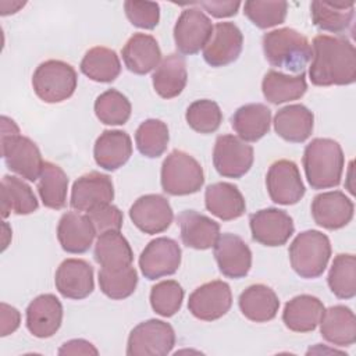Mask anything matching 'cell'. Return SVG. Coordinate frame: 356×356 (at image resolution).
Listing matches in <instances>:
<instances>
[{
    "instance_id": "obj_1",
    "label": "cell",
    "mask_w": 356,
    "mask_h": 356,
    "mask_svg": "<svg viewBox=\"0 0 356 356\" xmlns=\"http://www.w3.org/2000/svg\"><path fill=\"white\" fill-rule=\"evenodd\" d=\"M309 76L316 86L350 85L356 81V50L345 36L317 35L313 39Z\"/></svg>"
},
{
    "instance_id": "obj_2",
    "label": "cell",
    "mask_w": 356,
    "mask_h": 356,
    "mask_svg": "<svg viewBox=\"0 0 356 356\" xmlns=\"http://www.w3.org/2000/svg\"><path fill=\"white\" fill-rule=\"evenodd\" d=\"M305 174L313 189H328L341 182L345 156L341 145L330 138H314L302 157Z\"/></svg>"
},
{
    "instance_id": "obj_3",
    "label": "cell",
    "mask_w": 356,
    "mask_h": 356,
    "mask_svg": "<svg viewBox=\"0 0 356 356\" xmlns=\"http://www.w3.org/2000/svg\"><path fill=\"white\" fill-rule=\"evenodd\" d=\"M1 156L7 168L21 178L38 181L43 170V159L33 140L19 134L18 125L8 117H1Z\"/></svg>"
},
{
    "instance_id": "obj_4",
    "label": "cell",
    "mask_w": 356,
    "mask_h": 356,
    "mask_svg": "<svg viewBox=\"0 0 356 356\" xmlns=\"http://www.w3.org/2000/svg\"><path fill=\"white\" fill-rule=\"evenodd\" d=\"M263 51L273 67L295 74L305 72L312 58V46L307 38L292 28H280L264 33Z\"/></svg>"
},
{
    "instance_id": "obj_5",
    "label": "cell",
    "mask_w": 356,
    "mask_h": 356,
    "mask_svg": "<svg viewBox=\"0 0 356 356\" xmlns=\"http://www.w3.org/2000/svg\"><path fill=\"white\" fill-rule=\"evenodd\" d=\"M289 261L293 271L302 278L320 277L331 257V243L325 234L307 229L295 236L289 245Z\"/></svg>"
},
{
    "instance_id": "obj_6",
    "label": "cell",
    "mask_w": 356,
    "mask_h": 356,
    "mask_svg": "<svg viewBox=\"0 0 356 356\" xmlns=\"http://www.w3.org/2000/svg\"><path fill=\"white\" fill-rule=\"evenodd\" d=\"M161 188L172 196L192 195L204 184V172L199 161L184 150H172L161 164Z\"/></svg>"
},
{
    "instance_id": "obj_7",
    "label": "cell",
    "mask_w": 356,
    "mask_h": 356,
    "mask_svg": "<svg viewBox=\"0 0 356 356\" xmlns=\"http://www.w3.org/2000/svg\"><path fill=\"white\" fill-rule=\"evenodd\" d=\"M78 83L74 67L61 60H47L39 64L32 75V88L44 103H61L70 99Z\"/></svg>"
},
{
    "instance_id": "obj_8",
    "label": "cell",
    "mask_w": 356,
    "mask_h": 356,
    "mask_svg": "<svg viewBox=\"0 0 356 356\" xmlns=\"http://www.w3.org/2000/svg\"><path fill=\"white\" fill-rule=\"evenodd\" d=\"M175 345L174 328L157 318L139 323L129 332L127 342L128 356H165Z\"/></svg>"
},
{
    "instance_id": "obj_9",
    "label": "cell",
    "mask_w": 356,
    "mask_h": 356,
    "mask_svg": "<svg viewBox=\"0 0 356 356\" xmlns=\"http://www.w3.org/2000/svg\"><path fill=\"white\" fill-rule=\"evenodd\" d=\"M253 147L238 136L220 135L213 149V164L217 172L225 178L243 177L253 164Z\"/></svg>"
},
{
    "instance_id": "obj_10",
    "label": "cell",
    "mask_w": 356,
    "mask_h": 356,
    "mask_svg": "<svg viewBox=\"0 0 356 356\" xmlns=\"http://www.w3.org/2000/svg\"><path fill=\"white\" fill-rule=\"evenodd\" d=\"M266 186L270 199L282 206L298 203L306 192L298 165L292 160L274 161L266 175Z\"/></svg>"
},
{
    "instance_id": "obj_11",
    "label": "cell",
    "mask_w": 356,
    "mask_h": 356,
    "mask_svg": "<svg viewBox=\"0 0 356 356\" xmlns=\"http://www.w3.org/2000/svg\"><path fill=\"white\" fill-rule=\"evenodd\" d=\"M253 241L264 246H282L295 232L292 217L281 209L267 207L249 217Z\"/></svg>"
},
{
    "instance_id": "obj_12",
    "label": "cell",
    "mask_w": 356,
    "mask_h": 356,
    "mask_svg": "<svg viewBox=\"0 0 356 356\" xmlns=\"http://www.w3.org/2000/svg\"><path fill=\"white\" fill-rule=\"evenodd\" d=\"M181 248L177 241L160 236L150 241L139 256V267L145 278L157 280L172 275L181 266Z\"/></svg>"
},
{
    "instance_id": "obj_13",
    "label": "cell",
    "mask_w": 356,
    "mask_h": 356,
    "mask_svg": "<svg viewBox=\"0 0 356 356\" xmlns=\"http://www.w3.org/2000/svg\"><path fill=\"white\" fill-rule=\"evenodd\" d=\"M232 292L225 281L214 280L197 286L188 300L189 312L199 320L214 321L231 309Z\"/></svg>"
},
{
    "instance_id": "obj_14",
    "label": "cell",
    "mask_w": 356,
    "mask_h": 356,
    "mask_svg": "<svg viewBox=\"0 0 356 356\" xmlns=\"http://www.w3.org/2000/svg\"><path fill=\"white\" fill-rule=\"evenodd\" d=\"M129 218L134 225L145 234H161L170 228L174 213L170 202L157 193L138 197L129 209Z\"/></svg>"
},
{
    "instance_id": "obj_15",
    "label": "cell",
    "mask_w": 356,
    "mask_h": 356,
    "mask_svg": "<svg viewBox=\"0 0 356 356\" xmlns=\"http://www.w3.org/2000/svg\"><path fill=\"white\" fill-rule=\"evenodd\" d=\"M213 32L210 18L199 8H185L174 25V42L179 53L196 54Z\"/></svg>"
},
{
    "instance_id": "obj_16",
    "label": "cell",
    "mask_w": 356,
    "mask_h": 356,
    "mask_svg": "<svg viewBox=\"0 0 356 356\" xmlns=\"http://www.w3.org/2000/svg\"><path fill=\"white\" fill-rule=\"evenodd\" d=\"M213 248L218 270L222 275L232 280L248 275L252 267V252L241 236L231 232L220 234Z\"/></svg>"
},
{
    "instance_id": "obj_17",
    "label": "cell",
    "mask_w": 356,
    "mask_h": 356,
    "mask_svg": "<svg viewBox=\"0 0 356 356\" xmlns=\"http://www.w3.org/2000/svg\"><path fill=\"white\" fill-rule=\"evenodd\" d=\"M243 47V35L234 22H217L203 47V58L211 67H225L234 63Z\"/></svg>"
},
{
    "instance_id": "obj_18",
    "label": "cell",
    "mask_w": 356,
    "mask_h": 356,
    "mask_svg": "<svg viewBox=\"0 0 356 356\" xmlns=\"http://www.w3.org/2000/svg\"><path fill=\"white\" fill-rule=\"evenodd\" d=\"M114 199V185L108 175L90 171L81 175L72 185L70 204L76 211H90L108 204Z\"/></svg>"
},
{
    "instance_id": "obj_19",
    "label": "cell",
    "mask_w": 356,
    "mask_h": 356,
    "mask_svg": "<svg viewBox=\"0 0 356 356\" xmlns=\"http://www.w3.org/2000/svg\"><path fill=\"white\" fill-rule=\"evenodd\" d=\"M54 285L67 299H85L95 289L93 267L82 259H65L56 271Z\"/></svg>"
},
{
    "instance_id": "obj_20",
    "label": "cell",
    "mask_w": 356,
    "mask_h": 356,
    "mask_svg": "<svg viewBox=\"0 0 356 356\" xmlns=\"http://www.w3.org/2000/svg\"><path fill=\"white\" fill-rule=\"evenodd\" d=\"M353 202L341 191L323 192L312 200V216L317 225L325 229H339L353 218Z\"/></svg>"
},
{
    "instance_id": "obj_21",
    "label": "cell",
    "mask_w": 356,
    "mask_h": 356,
    "mask_svg": "<svg viewBox=\"0 0 356 356\" xmlns=\"http://www.w3.org/2000/svg\"><path fill=\"white\" fill-rule=\"evenodd\" d=\"M63 305L53 293L36 296L26 307V328L36 338H50L61 327Z\"/></svg>"
},
{
    "instance_id": "obj_22",
    "label": "cell",
    "mask_w": 356,
    "mask_h": 356,
    "mask_svg": "<svg viewBox=\"0 0 356 356\" xmlns=\"http://www.w3.org/2000/svg\"><path fill=\"white\" fill-rule=\"evenodd\" d=\"M96 236L95 227L88 216L67 211L61 216L57 225V239L67 253H85Z\"/></svg>"
},
{
    "instance_id": "obj_23",
    "label": "cell",
    "mask_w": 356,
    "mask_h": 356,
    "mask_svg": "<svg viewBox=\"0 0 356 356\" xmlns=\"http://www.w3.org/2000/svg\"><path fill=\"white\" fill-rule=\"evenodd\" d=\"M132 154V140L125 131L106 129L96 139L93 157L99 167L115 171L122 167Z\"/></svg>"
},
{
    "instance_id": "obj_24",
    "label": "cell",
    "mask_w": 356,
    "mask_h": 356,
    "mask_svg": "<svg viewBox=\"0 0 356 356\" xmlns=\"http://www.w3.org/2000/svg\"><path fill=\"white\" fill-rule=\"evenodd\" d=\"M181 229L182 243L196 250H206L214 246L220 236V225L210 217L196 210H184L177 217Z\"/></svg>"
},
{
    "instance_id": "obj_25",
    "label": "cell",
    "mask_w": 356,
    "mask_h": 356,
    "mask_svg": "<svg viewBox=\"0 0 356 356\" xmlns=\"http://www.w3.org/2000/svg\"><path fill=\"white\" fill-rule=\"evenodd\" d=\"M125 67L138 75L154 70L161 61V50L157 40L147 33H134L121 50Z\"/></svg>"
},
{
    "instance_id": "obj_26",
    "label": "cell",
    "mask_w": 356,
    "mask_h": 356,
    "mask_svg": "<svg viewBox=\"0 0 356 356\" xmlns=\"http://www.w3.org/2000/svg\"><path fill=\"white\" fill-rule=\"evenodd\" d=\"M314 115L303 104H288L274 115V131L291 143L305 142L313 132Z\"/></svg>"
},
{
    "instance_id": "obj_27",
    "label": "cell",
    "mask_w": 356,
    "mask_h": 356,
    "mask_svg": "<svg viewBox=\"0 0 356 356\" xmlns=\"http://www.w3.org/2000/svg\"><path fill=\"white\" fill-rule=\"evenodd\" d=\"M206 209L222 221L239 218L246 211L245 197L241 191L229 182H216L204 191Z\"/></svg>"
},
{
    "instance_id": "obj_28",
    "label": "cell",
    "mask_w": 356,
    "mask_h": 356,
    "mask_svg": "<svg viewBox=\"0 0 356 356\" xmlns=\"http://www.w3.org/2000/svg\"><path fill=\"white\" fill-rule=\"evenodd\" d=\"M325 307L313 295H298L286 302L282 312L285 327L293 332H310L318 325Z\"/></svg>"
},
{
    "instance_id": "obj_29",
    "label": "cell",
    "mask_w": 356,
    "mask_h": 356,
    "mask_svg": "<svg viewBox=\"0 0 356 356\" xmlns=\"http://www.w3.org/2000/svg\"><path fill=\"white\" fill-rule=\"evenodd\" d=\"M318 324L321 337L335 346H350L356 342V317L348 306L328 307Z\"/></svg>"
},
{
    "instance_id": "obj_30",
    "label": "cell",
    "mask_w": 356,
    "mask_h": 356,
    "mask_svg": "<svg viewBox=\"0 0 356 356\" xmlns=\"http://www.w3.org/2000/svg\"><path fill=\"white\" fill-rule=\"evenodd\" d=\"M238 305L248 320L267 323L277 316L280 299L270 286L264 284H253L239 295Z\"/></svg>"
},
{
    "instance_id": "obj_31",
    "label": "cell",
    "mask_w": 356,
    "mask_h": 356,
    "mask_svg": "<svg viewBox=\"0 0 356 356\" xmlns=\"http://www.w3.org/2000/svg\"><path fill=\"white\" fill-rule=\"evenodd\" d=\"M188 81L185 58L178 53L165 56L153 72L152 82L156 93L163 99H172L181 95Z\"/></svg>"
},
{
    "instance_id": "obj_32",
    "label": "cell",
    "mask_w": 356,
    "mask_h": 356,
    "mask_svg": "<svg viewBox=\"0 0 356 356\" xmlns=\"http://www.w3.org/2000/svg\"><path fill=\"white\" fill-rule=\"evenodd\" d=\"M231 125L242 140L257 142L270 131L271 110L263 103L241 106L234 113Z\"/></svg>"
},
{
    "instance_id": "obj_33",
    "label": "cell",
    "mask_w": 356,
    "mask_h": 356,
    "mask_svg": "<svg viewBox=\"0 0 356 356\" xmlns=\"http://www.w3.org/2000/svg\"><path fill=\"white\" fill-rule=\"evenodd\" d=\"M310 15L313 24L318 29L331 33H343L352 25L355 17V3L314 0L310 4Z\"/></svg>"
},
{
    "instance_id": "obj_34",
    "label": "cell",
    "mask_w": 356,
    "mask_h": 356,
    "mask_svg": "<svg viewBox=\"0 0 356 356\" xmlns=\"http://www.w3.org/2000/svg\"><path fill=\"white\" fill-rule=\"evenodd\" d=\"M261 90L266 100L273 104L298 100L307 90L306 75L305 72L298 75H288L281 71L270 70L263 78Z\"/></svg>"
},
{
    "instance_id": "obj_35",
    "label": "cell",
    "mask_w": 356,
    "mask_h": 356,
    "mask_svg": "<svg viewBox=\"0 0 356 356\" xmlns=\"http://www.w3.org/2000/svg\"><path fill=\"white\" fill-rule=\"evenodd\" d=\"M1 217L6 218L14 211L18 216L31 214L38 210L39 202L31 186L21 178L4 175L1 178Z\"/></svg>"
},
{
    "instance_id": "obj_36",
    "label": "cell",
    "mask_w": 356,
    "mask_h": 356,
    "mask_svg": "<svg viewBox=\"0 0 356 356\" xmlns=\"http://www.w3.org/2000/svg\"><path fill=\"white\" fill-rule=\"evenodd\" d=\"M96 263L102 266V268L117 270L132 264L134 253L127 238L120 234V231H108L99 235L95 252H93Z\"/></svg>"
},
{
    "instance_id": "obj_37",
    "label": "cell",
    "mask_w": 356,
    "mask_h": 356,
    "mask_svg": "<svg viewBox=\"0 0 356 356\" xmlns=\"http://www.w3.org/2000/svg\"><path fill=\"white\" fill-rule=\"evenodd\" d=\"M79 67L83 75L102 83L113 82L121 72V63L117 53L104 46L89 49Z\"/></svg>"
},
{
    "instance_id": "obj_38",
    "label": "cell",
    "mask_w": 356,
    "mask_h": 356,
    "mask_svg": "<svg viewBox=\"0 0 356 356\" xmlns=\"http://www.w3.org/2000/svg\"><path fill=\"white\" fill-rule=\"evenodd\" d=\"M68 177L64 170L51 163L44 161L42 174L38 179V192L44 207L60 210L67 203Z\"/></svg>"
},
{
    "instance_id": "obj_39",
    "label": "cell",
    "mask_w": 356,
    "mask_h": 356,
    "mask_svg": "<svg viewBox=\"0 0 356 356\" xmlns=\"http://www.w3.org/2000/svg\"><path fill=\"white\" fill-rule=\"evenodd\" d=\"M331 292L339 299H352L356 295V257L339 253L334 257L327 277Z\"/></svg>"
},
{
    "instance_id": "obj_40",
    "label": "cell",
    "mask_w": 356,
    "mask_h": 356,
    "mask_svg": "<svg viewBox=\"0 0 356 356\" xmlns=\"http://www.w3.org/2000/svg\"><path fill=\"white\" fill-rule=\"evenodd\" d=\"M170 140L168 127L161 120H145L135 132V143L139 153L149 159L160 157Z\"/></svg>"
},
{
    "instance_id": "obj_41",
    "label": "cell",
    "mask_w": 356,
    "mask_h": 356,
    "mask_svg": "<svg viewBox=\"0 0 356 356\" xmlns=\"http://www.w3.org/2000/svg\"><path fill=\"white\" fill-rule=\"evenodd\" d=\"M131 103L117 89H107L95 100V114L106 125H124L131 117Z\"/></svg>"
},
{
    "instance_id": "obj_42",
    "label": "cell",
    "mask_w": 356,
    "mask_h": 356,
    "mask_svg": "<svg viewBox=\"0 0 356 356\" xmlns=\"http://www.w3.org/2000/svg\"><path fill=\"white\" fill-rule=\"evenodd\" d=\"M138 285V273L135 267L127 266L117 270L100 268L99 286L110 299L121 300L131 296Z\"/></svg>"
},
{
    "instance_id": "obj_43",
    "label": "cell",
    "mask_w": 356,
    "mask_h": 356,
    "mask_svg": "<svg viewBox=\"0 0 356 356\" xmlns=\"http://www.w3.org/2000/svg\"><path fill=\"white\" fill-rule=\"evenodd\" d=\"M185 118L193 131L207 135L220 128L222 122V111L214 100L200 99L189 104Z\"/></svg>"
},
{
    "instance_id": "obj_44",
    "label": "cell",
    "mask_w": 356,
    "mask_h": 356,
    "mask_svg": "<svg viewBox=\"0 0 356 356\" xmlns=\"http://www.w3.org/2000/svg\"><path fill=\"white\" fill-rule=\"evenodd\" d=\"M288 13L286 1H263L249 0L243 4V14L260 29L280 25L285 21Z\"/></svg>"
},
{
    "instance_id": "obj_45",
    "label": "cell",
    "mask_w": 356,
    "mask_h": 356,
    "mask_svg": "<svg viewBox=\"0 0 356 356\" xmlns=\"http://www.w3.org/2000/svg\"><path fill=\"white\" fill-rule=\"evenodd\" d=\"M184 300V289L175 280H165L157 282L150 291L152 309L163 316L171 317L179 312Z\"/></svg>"
},
{
    "instance_id": "obj_46",
    "label": "cell",
    "mask_w": 356,
    "mask_h": 356,
    "mask_svg": "<svg viewBox=\"0 0 356 356\" xmlns=\"http://www.w3.org/2000/svg\"><path fill=\"white\" fill-rule=\"evenodd\" d=\"M124 11L128 21L140 29H154L160 21V6L153 1H134L124 3Z\"/></svg>"
},
{
    "instance_id": "obj_47",
    "label": "cell",
    "mask_w": 356,
    "mask_h": 356,
    "mask_svg": "<svg viewBox=\"0 0 356 356\" xmlns=\"http://www.w3.org/2000/svg\"><path fill=\"white\" fill-rule=\"evenodd\" d=\"M86 216L92 221L96 235H102L108 231H120L124 222V216L121 210L111 203L95 207L88 211Z\"/></svg>"
},
{
    "instance_id": "obj_48",
    "label": "cell",
    "mask_w": 356,
    "mask_h": 356,
    "mask_svg": "<svg viewBox=\"0 0 356 356\" xmlns=\"http://www.w3.org/2000/svg\"><path fill=\"white\" fill-rule=\"evenodd\" d=\"M0 323H1L0 335L7 337L19 327L21 314L14 306H10L3 302L0 305Z\"/></svg>"
},
{
    "instance_id": "obj_49",
    "label": "cell",
    "mask_w": 356,
    "mask_h": 356,
    "mask_svg": "<svg viewBox=\"0 0 356 356\" xmlns=\"http://www.w3.org/2000/svg\"><path fill=\"white\" fill-rule=\"evenodd\" d=\"M197 6L203 7L210 15L216 18H225V17H232L238 13V8L241 7V1H199L196 3Z\"/></svg>"
},
{
    "instance_id": "obj_50",
    "label": "cell",
    "mask_w": 356,
    "mask_h": 356,
    "mask_svg": "<svg viewBox=\"0 0 356 356\" xmlns=\"http://www.w3.org/2000/svg\"><path fill=\"white\" fill-rule=\"evenodd\" d=\"M99 350L85 339H71L61 345L58 355H97Z\"/></svg>"
}]
</instances>
